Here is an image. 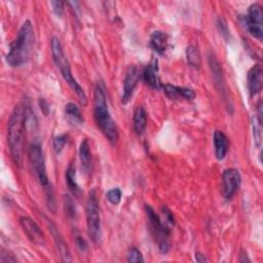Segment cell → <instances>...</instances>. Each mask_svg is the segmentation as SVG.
Wrapping results in <instances>:
<instances>
[{
	"instance_id": "16",
	"label": "cell",
	"mask_w": 263,
	"mask_h": 263,
	"mask_svg": "<svg viewBox=\"0 0 263 263\" xmlns=\"http://www.w3.org/2000/svg\"><path fill=\"white\" fill-rule=\"evenodd\" d=\"M214 148H215V155L218 160H223L227 154L228 147H229V141L226 135L221 130H215L214 137Z\"/></svg>"
},
{
	"instance_id": "33",
	"label": "cell",
	"mask_w": 263,
	"mask_h": 263,
	"mask_svg": "<svg viewBox=\"0 0 263 263\" xmlns=\"http://www.w3.org/2000/svg\"><path fill=\"white\" fill-rule=\"evenodd\" d=\"M195 260H196L197 262H206V261H208V259L205 258V256H204L203 254L199 253V252H197V253L195 254Z\"/></svg>"
},
{
	"instance_id": "13",
	"label": "cell",
	"mask_w": 263,
	"mask_h": 263,
	"mask_svg": "<svg viewBox=\"0 0 263 263\" xmlns=\"http://www.w3.org/2000/svg\"><path fill=\"white\" fill-rule=\"evenodd\" d=\"M48 227H49V230H50L51 235L53 237V241H54L55 248H57V250H58V252L60 254V257H61L62 261L70 262L71 261V256H70L69 248H68L67 243L65 242L63 236L59 232L57 226L51 221L48 220Z\"/></svg>"
},
{
	"instance_id": "18",
	"label": "cell",
	"mask_w": 263,
	"mask_h": 263,
	"mask_svg": "<svg viewBox=\"0 0 263 263\" xmlns=\"http://www.w3.org/2000/svg\"><path fill=\"white\" fill-rule=\"evenodd\" d=\"M79 158L81 162V168L85 174L89 173L91 166V153L87 139H83L79 146Z\"/></svg>"
},
{
	"instance_id": "8",
	"label": "cell",
	"mask_w": 263,
	"mask_h": 263,
	"mask_svg": "<svg viewBox=\"0 0 263 263\" xmlns=\"http://www.w3.org/2000/svg\"><path fill=\"white\" fill-rule=\"evenodd\" d=\"M239 21L252 36H254L257 39H262L263 12L259 4H252L249 7L248 15H239Z\"/></svg>"
},
{
	"instance_id": "9",
	"label": "cell",
	"mask_w": 263,
	"mask_h": 263,
	"mask_svg": "<svg viewBox=\"0 0 263 263\" xmlns=\"http://www.w3.org/2000/svg\"><path fill=\"white\" fill-rule=\"evenodd\" d=\"M223 181V196L226 199L232 198L240 186L241 177L236 168H226L222 176Z\"/></svg>"
},
{
	"instance_id": "10",
	"label": "cell",
	"mask_w": 263,
	"mask_h": 263,
	"mask_svg": "<svg viewBox=\"0 0 263 263\" xmlns=\"http://www.w3.org/2000/svg\"><path fill=\"white\" fill-rule=\"evenodd\" d=\"M20 224L30 241H32L37 246L45 245L44 234L34 220H32L29 217H21Z\"/></svg>"
},
{
	"instance_id": "24",
	"label": "cell",
	"mask_w": 263,
	"mask_h": 263,
	"mask_svg": "<svg viewBox=\"0 0 263 263\" xmlns=\"http://www.w3.org/2000/svg\"><path fill=\"white\" fill-rule=\"evenodd\" d=\"M186 57H187V61L188 64L194 68H198L201 64V58H200V53L197 47H195L194 45H189L186 49Z\"/></svg>"
},
{
	"instance_id": "6",
	"label": "cell",
	"mask_w": 263,
	"mask_h": 263,
	"mask_svg": "<svg viewBox=\"0 0 263 263\" xmlns=\"http://www.w3.org/2000/svg\"><path fill=\"white\" fill-rule=\"evenodd\" d=\"M85 213L88 235L93 242H98L101 238V216L98 195L95 189L89 191L86 198Z\"/></svg>"
},
{
	"instance_id": "1",
	"label": "cell",
	"mask_w": 263,
	"mask_h": 263,
	"mask_svg": "<svg viewBox=\"0 0 263 263\" xmlns=\"http://www.w3.org/2000/svg\"><path fill=\"white\" fill-rule=\"evenodd\" d=\"M26 118V109L22 104H18L12 110L7 122V142L9 151L14 164L17 166H21L23 162Z\"/></svg>"
},
{
	"instance_id": "12",
	"label": "cell",
	"mask_w": 263,
	"mask_h": 263,
	"mask_svg": "<svg viewBox=\"0 0 263 263\" xmlns=\"http://www.w3.org/2000/svg\"><path fill=\"white\" fill-rule=\"evenodd\" d=\"M262 67L259 64L254 65L248 72L247 76V84L250 95L256 96L262 89Z\"/></svg>"
},
{
	"instance_id": "11",
	"label": "cell",
	"mask_w": 263,
	"mask_h": 263,
	"mask_svg": "<svg viewBox=\"0 0 263 263\" xmlns=\"http://www.w3.org/2000/svg\"><path fill=\"white\" fill-rule=\"evenodd\" d=\"M139 77H140V74H139L138 68L135 65L129 66L126 70L124 81H123V92L121 97V103L123 105L127 104L128 101L130 100L134 93V90L138 84Z\"/></svg>"
},
{
	"instance_id": "15",
	"label": "cell",
	"mask_w": 263,
	"mask_h": 263,
	"mask_svg": "<svg viewBox=\"0 0 263 263\" xmlns=\"http://www.w3.org/2000/svg\"><path fill=\"white\" fill-rule=\"evenodd\" d=\"M163 91L170 99H179L183 98L188 101H192L195 99L196 93L193 89L187 88V87H181V86H176L172 84H163L162 85Z\"/></svg>"
},
{
	"instance_id": "2",
	"label": "cell",
	"mask_w": 263,
	"mask_h": 263,
	"mask_svg": "<svg viewBox=\"0 0 263 263\" xmlns=\"http://www.w3.org/2000/svg\"><path fill=\"white\" fill-rule=\"evenodd\" d=\"M93 117L102 134L111 145H114L119 137L118 128L109 112L105 87L101 81L96 84L93 91Z\"/></svg>"
},
{
	"instance_id": "30",
	"label": "cell",
	"mask_w": 263,
	"mask_h": 263,
	"mask_svg": "<svg viewBox=\"0 0 263 263\" xmlns=\"http://www.w3.org/2000/svg\"><path fill=\"white\" fill-rule=\"evenodd\" d=\"M161 212H162V214L164 216V220L166 221V223H168L170 225H174L175 224V220H174V216H173L172 212L167 208H165V206L161 208Z\"/></svg>"
},
{
	"instance_id": "5",
	"label": "cell",
	"mask_w": 263,
	"mask_h": 263,
	"mask_svg": "<svg viewBox=\"0 0 263 263\" xmlns=\"http://www.w3.org/2000/svg\"><path fill=\"white\" fill-rule=\"evenodd\" d=\"M145 212L149 224L150 232L158 246V250L161 254H166L171 249L170 243V229L155 211L148 204L145 205Z\"/></svg>"
},
{
	"instance_id": "21",
	"label": "cell",
	"mask_w": 263,
	"mask_h": 263,
	"mask_svg": "<svg viewBox=\"0 0 263 263\" xmlns=\"http://www.w3.org/2000/svg\"><path fill=\"white\" fill-rule=\"evenodd\" d=\"M65 114L68 118V120L74 124V125H80L83 122V116L77 107L76 104L74 103H68L65 107Z\"/></svg>"
},
{
	"instance_id": "7",
	"label": "cell",
	"mask_w": 263,
	"mask_h": 263,
	"mask_svg": "<svg viewBox=\"0 0 263 263\" xmlns=\"http://www.w3.org/2000/svg\"><path fill=\"white\" fill-rule=\"evenodd\" d=\"M29 159L31 162V165L34 170V173L40 183V185L43 187L45 193L52 192V188L49 182V179L47 177L46 173V166H45V159L42 147L39 143H33L29 149Z\"/></svg>"
},
{
	"instance_id": "29",
	"label": "cell",
	"mask_w": 263,
	"mask_h": 263,
	"mask_svg": "<svg viewBox=\"0 0 263 263\" xmlns=\"http://www.w3.org/2000/svg\"><path fill=\"white\" fill-rule=\"evenodd\" d=\"M50 4L52 6V9H53L54 13L58 16H62V14L64 12V2L60 1V0H57V1H51Z\"/></svg>"
},
{
	"instance_id": "25",
	"label": "cell",
	"mask_w": 263,
	"mask_h": 263,
	"mask_svg": "<svg viewBox=\"0 0 263 263\" xmlns=\"http://www.w3.org/2000/svg\"><path fill=\"white\" fill-rule=\"evenodd\" d=\"M64 208H65V212H66L68 217H70V218L75 217V214H76L75 203L69 195L64 196Z\"/></svg>"
},
{
	"instance_id": "28",
	"label": "cell",
	"mask_w": 263,
	"mask_h": 263,
	"mask_svg": "<svg viewBox=\"0 0 263 263\" xmlns=\"http://www.w3.org/2000/svg\"><path fill=\"white\" fill-rule=\"evenodd\" d=\"M127 261L128 262H144V258L142 253L135 247L130 248L127 253Z\"/></svg>"
},
{
	"instance_id": "19",
	"label": "cell",
	"mask_w": 263,
	"mask_h": 263,
	"mask_svg": "<svg viewBox=\"0 0 263 263\" xmlns=\"http://www.w3.org/2000/svg\"><path fill=\"white\" fill-rule=\"evenodd\" d=\"M133 124H134V130L137 135L141 136L145 132L147 126V115L144 107L138 106L137 109L135 110Z\"/></svg>"
},
{
	"instance_id": "3",
	"label": "cell",
	"mask_w": 263,
	"mask_h": 263,
	"mask_svg": "<svg viewBox=\"0 0 263 263\" xmlns=\"http://www.w3.org/2000/svg\"><path fill=\"white\" fill-rule=\"evenodd\" d=\"M34 42V30L29 20L21 26L16 37L9 44L6 54V62L10 67H20L25 64L30 57Z\"/></svg>"
},
{
	"instance_id": "23",
	"label": "cell",
	"mask_w": 263,
	"mask_h": 263,
	"mask_svg": "<svg viewBox=\"0 0 263 263\" xmlns=\"http://www.w3.org/2000/svg\"><path fill=\"white\" fill-rule=\"evenodd\" d=\"M66 182H67V186H68L69 190L72 192V194L75 196H80L81 190L76 182L75 168L72 165H70L66 171Z\"/></svg>"
},
{
	"instance_id": "22",
	"label": "cell",
	"mask_w": 263,
	"mask_h": 263,
	"mask_svg": "<svg viewBox=\"0 0 263 263\" xmlns=\"http://www.w3.org/2000/svg\"><path fill=\"white\" fill-rule=\"evenodd\" d=\"M143 79L146 82L147 85H149L151 88H159V79L157 76L156 69L153 65H148L144 71H143Z\"/></svg>"
},
{
	"instance_id": "31",
	"label": "cell",
	"mask_w": 263,
	"mask_h": 263,
	"mask_svg": "<svg viewBox=\"0 0 263 263\" xmlns=\"http://www.w3.org/2000/svg\"><path fill=\"white\" fill-rule=\"evenodd\" d=\"M76 246L77 248L81 251V252H84L86 249H87V243L86 241L83 239V237L77 235L76 236Z\"/></svg>"
},
{
	"instance_id": "4",
	"label": "cell",
	"mask_w": 263,
	"mask_h": 263,
	"mask_svg": "<svg viewBox=\"0 0 263 263\" xmlns=\"http://www.w3.org/2000/svg\"><path fill=\"white\" fill-rule=\"evenodd\" d=\"M50 52L52 60L55 64V66L60 69L61 74L64 78V80L67 82V84L72 88V90L76 93L78 97L80 103L82 105L87 104V98L86 95L83 90V88L80 86V84L77 82V80L74 78L72 72H71V67L70 64L64 53L61 41L58 37H52L50 40Z\"/></svg>"
},
{
	"instance_id": "17",
	"label": "cell",
	"mask_w": 263,
	"mask_h": 263,
	"mask_svg": "<svg viewBox=\"0 0 263 263\" xmlns=\"http://www.w3.org/2000/svg\"><path fill=\"white\" fill-rule=\"evenodd\" d=\"M150 46L157 53L163 54L167 47V35L162 31H154L150 36Z\"/></svg>"
},
{
	"instance_id": "27",
	"label": "cell",
	"mask_w": 263,
	"mask_h": 263,
	"mask_svg": "<svg viewBox=\"0 0 263 263\" xmlns=\"http://www.w3.org/2000/svg\"><path fill=\"white\" fill-rule=\"evenodd\" d=\"M67 139H68V136L65 135V134L60 135V136H58V137L54 138L52 144H53L54 151H55L57 153H61V152L63 151V149H64V147H65V145H66V143H67Z\"/></svg>"
},
{
	"instance_id": "32",
	"label": "cell",
	"mask_w": 263,
	"mask_h": 263,
	"mask_svg": "<svg viewBox=\"0 0 263 263\" xmlns=\"http://www.w3.org/2000/svg\"><path fill=\"white\" fill-rule=\"evenodd\" d=\"M218 26H219V28H220V30H221V32H222L223 34H225V35L228 34L227 24H226V22H225L223 18H219V21H218Z\"/></svg>"
},
{
	"instance_id": "26",
	"label": "cell",
	"mask_w": 263,
	"mask_h": 263,
	"mask_svg": "<svg viewBox=\"0 0 263 263\" xmlns=\"http://www.w3.org/2000/svg\"><path fill=\"white\" fill-rule=\"evenodd\" d=\"M106 197L112 204L116 205L121 200V190L119 188H113L107 192Z\"/></svg>"
},
{
	"instance_id": "20",
	"label": "cell",
	"mask_w": 263,
	"mask_h": 263,
	"mask_svg": "<svg viewBox=\"0 0 263 263\" xmlns=\"http://www.w3.org/2000/svg\"><path fill=\"white\" fill-rule=\"evenodd\" d=\"M253 135L255 145L257 147L261 146L262 143V111H261V102L258 106V114L253 117Z\"/></svg>"
},
{
	"instance_id": "14",
	"label": "cell",
	"mask_w": 263,
	"mask_h": 263,
	"mask_svg": "<svg viewBox=\"0 0 263 263\" xmlns=\"http://www.w3.org/2000/svg\"><path fill=\"white\" fill-rule=\"evenodd\" d=\"M209 64H210V68L214 77V82L216 87L218 88V90L222 93L223 98H226V87H225V81H224V77H223V72H222V68L221 65L219 63V61L216 59L215 55H210L209 58Z\"/></svg>"
}]
</instances>
